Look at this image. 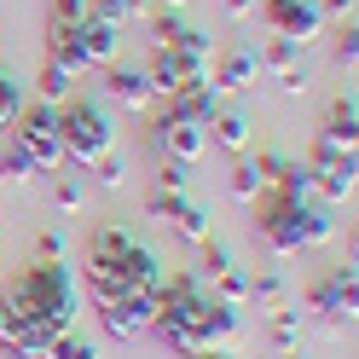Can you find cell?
<instances>
[{
  "mask_svg": "<svg viewBox=\"0 0 359 359\" xmlns=\"http://www.w3.org/2000/svg\"><path fill=\"white\" fill-rule=\"evenodd\" d=\"M81 290L64 261H35L24 266L6 290H0V313H6V359H47L53 336L76 330Z\"/></svg>",
  "mask_w": 359,
  "mask_h": 359,
  "instance_id": "6da1fadb",
  "label": "cell"
},
{
  "mask_svg": "<svg viewBox=\"0 0 359 359\" xmlns=\"http://www.w3.org/2000/svg\"><path fill=\"white\" fill-rule=\"evenodd\" d=\"M81 278H87L93 296H156V284L168 273L133 232L93 226V238H87V250H81Z\"/></svg>",
  "mask_w": 359,
  "mask_h": 359,
  "instance_id": "7a4b0ae2",
  "label": "cell"
},
{
  "mask_svg": "<svg viewBox=\"0 0 359 359\" xmlns=\"http://www.w3.org/2000/svg\"><path fill=\"white\" fill-rule=\"evenodd\" d=\"M209 284L197 278V273H174L156 284V313H151V330L163 336V342L180 353V359H191V353H209Z\"/></svg>",
  "mask_w": 359,
  "mask_h": 359,
  "instance_id": "3957f363",
  "label": "cell"
},
{
  "mask_svg": "<svg viewBox=\"0 0 359 359\" xmlns=\"http://www.w3.org/2000/svg\"><path fill=\"white\" fill-rule=\"evenodd\" d=\"M255 232L273 255H302L313 243L330 238V215L302 203V197H278V191H261L255 197Z\"/></svg>",
  "mask_w": 359,
  "mask_h": 359,
  "instance_id": "277c9868",
  "label": "cell"
},
{
  "mask_svg": "<svg viewBox=\"0 0 359 359\" xmlns=\"http://www.w3.org/2000/svg\"><path fill=\"white\" fill-rule=\"evenodd\" d=\"M58 140H64V156L70 163H81V168H93L99 156L116 145V128H110V116L93 104V99H64L58 104Z\"/></svg>",
  "mask_w": 359,
  "mask_h": 359,
  "instance_id": "5b68a950",
  "label": "cell"
},
{
  "mask_svg": "<svg viewBox=\"0 0 359 359\" xmlns=\"http://www.w3.org/2000/svg\"><path fill=\"white\" fill-rule=\"evenodd\" d=\"M12 151L24 156L35 174H53L64 163V140H58V104H29L12 122Z\"/></svg>",
  "mask_w": 359,
  "mask_h": 359,
  "instance_id": "8992f818",
  "label": "cell"
},
{
  "mask_svg": "<svg viewBox=\"0 0 359 359\" xmlns=\"http://www.w3.org/2000/svg\"><path fill=\"white\" fill-rule=\"evenodd\" d=\"M151 145L163 163H180V168H191L197 156H209V128H197L186 116H174V110H156V122H151Z\"/></svg>",
  "mask_w": 359,
  "mask_h": 359,
  "instance_id": "52a82bcc",
  "label": "cell"
},
{
  "mask_svg": "<svg viewBox=\"0 0 359 359\" xmlns=\"http://www.w3.org/2000/svg\"><path fill=\"white\" fill-rule=\"evenodd\" d=\"M255 12H261V24L273 29V35L296 41V47H307V41L325 29V12H319V0H255Z\"/></svg>",
  "mask_w": 359,
  "mask_h": 359,
  "instance_id": "ba28073f",
  "label": "cell"
},
{
  "mask_svg": "<svg viewBox=\"0 0 359 359\" xmlns=\"http://www.w3.org/2000/svg\"><path fill=\"white\" fill-rule=\"evenodd\" d=\"M145 209H151V220H168V226H174L180 238H186V243H209V238H215V220H209L203 209H197L186 191H156V186H151Z\"/></svg>",
  "mask_w": 359,
  "mask_h": 359,
  "instance_id": "9c48e42d",
  "label": "cell"
},
{
  "mask_svg": "<svg viewBox=\"0 0 359 359\" xmlns=\"http://www.w3.org/2000/svg\"><path fill=\"white\" fill-rule=\"evenodd\" d=\"M307 307L319 313L325 325H353V307H359V290H353V261H348V266H330V273L307 290Z\"/></svg>",
  "mask_w": 359,
  "mask_h": 359,
  "instance_id": "30bf717a",
  "label": "cell"
},
{
  "mask_svg": "<svg viewBox=\"0 0 359 359\" xmlns=\"http://www.w3.org/2000/svg\"><path fill=\"white\" fill-rule=\"evenodd\" d=\"M209 76V58H191V53H174V47H151V64H145V81L156 99H174L186 81H203Z\"/></svg>",
  "mask_w": 359,
  "mask_h": 359,
  "instance_id": "8fae6325",
  "label": "cell"
},
{
  "mask_svg": "<svg viewBox=\"0 0 359 359\" xmlns=\"http://www.w3.org/2000/svg\"><path fill=\"white\" fill-rule=\"evenodd\" d=\"M93 313H99V325L116 336V342H133V336L151 330L156 296H93Z\"/></svg>",
  "mask_w": 359,
  "mask_h": 359,
  "instance_id": "7c38bea8",
  "label": "cell"
},
{
  "mask_svg": "<svg viewBox=\"0 0 359 359\" xmlns=\"http://www.w3.org/2000/svg\"><path fill=\"white\" fill-rule=\"evenodd\" d=\"M307 174H313V186H319L325 197H353V156H348V151H330V145L313 140Z\"/></svg>",
  "mask_w": 359,
  "mask_h": 359,
  "instance_id": "4fadbf2b",
  "label": "cell"
},
{
  "mask_svg": "<svg viewBox=\"0 0 359 359\" xmlns=\"http://www.w3.org/2000/svg\"><path fill=\"white\" fill-rule=\"evenodd\" d=\"M261 81V58H255V47H226L215 58V93H243V87H255Z\"/></svg>",
  "mask_w": 359,
  "mask_h": 359,
  "instance_id": "5bb4252c",
  "label": "cell"
},
{
  "mask_svg": "<svg viewBox=\"0 0 359 359\" xmlns=\"http://www.w3.org/2000/svg\"><path fill=\"white\" fill-rule=\"evenodd\" d=\"M151 47H174V53H191V58H209V35L186 24L180 12H163V18H151Z\"/></svg>",
  "mask_w": 359,
  "mask_h": 359,
  "instance_id": "9a60e30c",
  "label": "cell"
},
{
  "mask_svg": "<svg viewBox=\"0 0 359 359\" xmlns=\"http://www.w3.org/2000/svg\"><path fill=\"white\" fill-rule=\"evenodd\" d=\"M163 110H174V116H186V122H197V128H209L215 116H220V93L209 81H186L174 99H163Z\"/></svg>",
  "mask_w": 359,
  "mask_h": 359,
  "instance_id": "2e32d148",
  "label": "cell"
},
{
  "mask_svg": "<svg viewBox=\"0 0 359 359\" xmlns=\"http://www.w3.org/2000/svg\"><path fill=\"white\" fill-rule=\"evenodd\" d=\"M104 93L116 99L122 110H151V81H145V70H128V64H104Z\"/></svg>",
  "mask_w": 359,
  "mask_h": 359,
  "instance_id": "e0dca14e",
  "label": "cell"
},
{
  "mask_svg": "<svg viewBox=\"0 0 359 359\" xmlns=\"http://www.w3.org/2000/svg\"><path fill=\"white\" fill-rule=\"evenodd\" d=\"M76 41H81V53H87V64H116V47H122V29L110 24V18H93V12H87L81 24H76Z\"/></svg>",
  "mask_w": 359,
  "mask_h": 359,
  "instance_id": "ac0fdd59",
  "label": "cell"
},
{
  "mask_svg": "<svg viewBox=\"0 0 359 359\" xmlns=\"http://www.w3.org/2000/svg\"><path fill=\"white\" fill-rule=\"evenodd\" d=\"M319 145H330V151H348V156H353V145H359V104H353V99H336V104L325 110Z\"/></svg>",
  "mask_w": 359,
  "mask_h": 359,
  "instance_id": "d6986e66",
  "label": "cell"
},
{
  "mask_svg": "<svg viewBox=\"0 0 359 359\" xmlns=\"http://www.w3.org/2000/svg\"><path fill=\"white\" fill-rule=\"evenodd\" d=\"M250 116H243V110H220V116L209 122V145H220V151H232V156H243L250 151Z\"/></svg>",
  "mask_w": 359,
  "mask_h": 359,
  "instance_id": "ffe728a7",
  "label": "cell"
},
{
  "mask_svg": "<svg viewBox=\"0 0 359 359\" xmlns=\"http://www.w3.org/2000/svg\"><path fill=\"white\" fill-rule=\"evenodd\" d=\"M255 58H261V70H273V76H278V87H284L290 76H302V47H296V41H284V35H273Z\"/></svg>",
  "mask_w": 359,
  "mask_h": 359,
  "instance_id": "44dd1931",
  "label": "cell"
},
{
  "mask_svg": "<svg viewBox=\"0 0 359 359\" xmlns=\"http://www.w3.org/2000/svg\"><path fill=\"white\" fill-rule=\"evenodd\" d=\"M238 342H243V313L215 302V307H209V348H215V353H232Z\"/></svg>",
  "mask_w": 359,
  "mask_h": 359,
  "instance_id": "7402d4cb",
  "label": "cell"
},
{
  "mask_svg": "<svg viewBox=\"0 0 359 359\" xmlns=\"http://www.w3.org/2000/svg\"><path fill=\"white\" fill-rule=\"evenodd\" d=\"M47 58L58 64V70H70V76L93 70V64H87V53H81V41H76V29H47Z\"/></svg>",
  "mask_w": 359,
  "mask_h": 359,
  "instance_id": "603a6c76",
  "label": "cell"
},
{
  "mask_svg": "<svg viewBox=\"0 0 359 359\" xmlns=\"http://www.w3.org/2000/svg\"><path fill=\"white\" fill-rule=\"evenodd\" d=\"M250 302H255L261 313H284V307H290V284H284V273H261V278H250Z\"/></svg>",
  "mask_w": 359,
  "mask_h": 359,
  "instance_id": "cb8c5ba5",
  "label": "cell"
},
{
  "mask_svg": "<svg viewBox=\"0 0 359 359\" xmlns=\"http://www.w3.org/2000/svg\"><path fill=\"white\" fill-rule=\"evenodd\" d=\"M266 342H273L278 353H296L302 348V313H266Z\"/></svg>",
  "mask_w": 359,
  "mask_h": 359,
  "instance_id": "d4e9b609",
  "label": "cell"
},
{
  "mask_svg": "<svg viewBox=\"0 0 359 359\" xmlns=\"http://www.w3.org/2000/svg\"><path fill=\"white\" fill-rule=\"evenodd\" d=\"M226 186H232V197H238V203H255V197L266 191V180H261V168L250 163V156H238V163H232V174H226Z\"/></svg>",
  "mask_w": 359,
  "mask_h": 359,
  "instance_id": "484cf974",
  "label": "cell"
},
{
  "mask_svg": "<svg viewBox=\"0 0 359 359\" xmlns=\"http://www.w3.org/2000/svg\"><path fill=\"white\" fill-rule=\"evenodd\" d=\"M209 284H215V302L220 307H243V302H250V273H243V266H226V273L209 278Z\"/></svg>",
  "mask_w": 359,
  "mask_h": 359,
  "instance_id": "4316f807",
  "label": "cell"
},
{
  "mask_svg": "<svg viewBox=\"0 0 359 359\" xmlns=\"http://www.w3.org/2000/svg\"><path fill=\"white\" fill-rule=\"evenodd\" d=\"M53 203L64 215H81L87 209V180L81 174H53Z\"/></svg>",
  "mask_w": 359,
  "mask_h": 359,
  "instance_id": "83f0119b",
  "label": "cell"
},
{
  "mask_svg": "<svg viewBox=\"0 0 359 359\" xmlns=\"http://www.w3.org/2000/svg\"><path fill=\"white\" fill-rule=\"evenodd\" d=\"M226 266H238L232 261V250H226V243H220V238H209V243H197V278H220V273H226Z\"/></svg>",
  "mask_w": 359,
  "mask_h": 359,
  "instance_id": "f1b7e54d",
  "label": "cell"
},
{
  "mask_svg": "<svg viewBox=\"0 0 359 359\" xmlns=\"http://www.w3.org/2000/svg\"><path fill=\"white\" fill-rule=\"evenodd\" d=\"M47 359H99V342H93V336H81V330H64V336H53Z\"/></svg>",
  "mask_w": 359,
  "mask_h": 359,
  "instance_id": "f546056e",
  "label": "cell"
},
{
  "mask_svg": "<svg viewBox=\"0 0 359 359\" xmlns=\"http://www.w3.org/2000/svg\"><path fill=\"white\" fill-rule=\"evenodd\" d=\"M70 70H58V64L47 58V64H41V104H64V99H70Z\"/></svg>",
  "mask_w": 359,
  "mask_h": 359,
  "instance_id": "4dcf8cb0",
  "label": "cell"
},
{
  "mask_svg": "<svg viewBox=\"0 0 359 359\" xmlns=\"http://www.w3.org/2000/svg\"><path fill=\"white\" fill-rule=\"evenodd\" d=\"M18 110H24V87H18V81H12L6 70H0V133H12Z\"/></svg>",
  "mask_w": 359,
  "mask_h": 359,
  "instance_id": "1f68e13d",
  "label": "cell"
},
{
  "mask_svg": "<svg viewBox=\"0 0 359 359\" xmlns=\"http://www.w3.org/2000/svg\"><path fill=\"white\" fill-rule=\"evenodd\" d=\"M87 12H93L87 0H53V6H47V29H76Z\"/></svg>",
  "mask_w": 359,
  "mask_h": 359,
  "instance_id": "d6a6232c",
  "label": "cell"
},
{
  "mask_svg": "<svg viewBox=\"0 0 359 359\" xmlns=\"http://www.w3.org/2000/svg\"><path fill=\"white\" fill-rule=\"evenodd\" d=\"M93 180H99L104 191H116V186H128V163H122L116 151H104L99 163H93Z\"/></svg>",
  "mask_w": 359,
  "mask_h": 359,
  "instance_id": "836d02e7",
  "label": "cell"
},
{
  "mask_svg": "<svg viewBox=\"0 0 359 359\" xmlns=\"http://www.w3.org/2000/svg\"><path fill=\"white\" fill-rule=\"evenodd\" d=\"M140 6H145V0H93V18H110V24L122 29V24H128V18L140 12Z\"/></svg>",
  "mask_w": 359,
  "mask_h": 359,
  "instance_id": "e575fe53",
  "label": "cell"
},
{
  "mask_svg": "<svg viewBox=\"0 0 359 359\" xmlns=\"http://www.w3.org/2000/svg\"><path fill=\"white\" fill-rule=\"evenodd\" d=\"M186 186H191V168L163 163V174H156V191H186Z\"/></svg>",
  "mask_w": 359,
  "mask_h": 359,
  "instance_id": "d590c367",
  "label": "cell"
},
{
  "mask_svg": "<svg viewBox=\"0 0 359 359\" xmlns=\"http://www.w3.org/2000/svg\"><path fill=\"white\" fill-rule=\"evenodd\" d=\"M353 58H359V35H353V24H348L342 41H336V64H342V70H353Z\"/></svg>",
  "mask_w": 359,
  "mask_h": 359,
  "instance_id": "8d00e7d4",
  "label": "cell"
},
{
  "mask_svg": "<svg viewBox=\"0 0 359 359\" xmlns=\"http://www.w3.org/2000/svg\"><path fill=\"white\" fill-rule=\"evenodd\" d=\"M0 174H6V180H35V168H29L18 151H6V156H0Z\"/></svg>",
  "mask_w": 359,
  "mask_h": 359,
  "instance_id": "74e56055",
  "label": "cell"
},
{
  "mask_svg": "<svg viewBox=\"0 0 359 359\" xmlns=\"http://www.w3.org/2000/svg\"><path fill=\"white\" fill-rule=\"evenodd\" d=\"M64 255V232H41V261H58Z\"/></svg>",
  "mask_w": 359,
  "mask_h": 359,
  "instance_id": "f35d334b",
  "label": "cell"
},
{
  "mask_svg": "<svg viewBox=\"0 0 359 359\" xmlns=\"http://www.w3.org/2000/svg\"><path fill=\"white\" fill-rule=\"evenodd\" d=\"M220 6H226V18H250V12H255V0H220Z\"/></svg>",
  "mask_w": 359,
  "mask_h": 359,
  "instance_id": "ab89813d",
  "label": "cell"
},
{
  "mask_svg": "<svg viewBox=\"0 0 359 359\" xmlns=\"http://www.w3.org/2000/svg\"><path fill=\"white\" fill-rule=\"evenodd\" d=\"M319 12H353V0H319Z\"/></svg>",
  "mask_w": 359,
  "mask_h": 359,
  "instance_id": "60d3db41",
  "label": "cell"
},
{
  "mask_svg": "<svg viewBox=\"0 0 359 359\" xmlns=\"http://www.w3.org/2000/svg\"><path fill=\"white\" fill-rule=\"evenodd\" d=\"M191 359H232V353H215V348H209V353H191Z\"/></svg>",
  "mask_w": 359,
  "mask_h": 359,
  "instance_id": "b9f144b4",
  "label": "cell"
},
{
  "mask_svg": "<svg viewBox=\"0 0 359 359\" xmlns=\"http://www.w3.org/2000/svg\"><path fill=\"white\" fill-rule=\"evenodd\" d=\"M0 348H6V313H0Z\"/></svg>",
  "mask_w": 359,
  "mask_h": 359,
  "instance_id": "7bdbcfd3",
  "label": "cell"
},
{
  "mask_svg": "<svg viewBox=\"0 0 359 359\" xmlns=\"http://www.w3.org/2000/svg\"><path fill=\"white\" fill-rule=\"evenodd\" d=\"M284 359H313V353H302V348H296V353H284Z\"/></svg>",
  "mask_w": 359,
  "mask_h": 359,
  "instance_id": "ee69618b",
  "label": "cell"
},
{
  "mask_svg": "<svg viewBox=\"0 0 359 359\" xmlns=\"http://www.w3.org/2000/svg\"><path fill=\"white\" fill-rule=\"evenodd\" d=\"M174 6H180V0H174Z\"/></svg>",
  "mask_w": 359,
  "mask_h": 359,
  "instance_id": "f6af8a7d",
  "label": "cell"
}]
</instances>
